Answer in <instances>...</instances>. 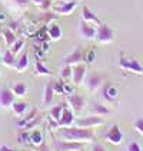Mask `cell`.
Here are the masks:
<instances>
[{"label":"cell","mask_w":143,"mask_h":151,"mask_svg":"<svg viewBox=\"0 0 143 151\" xmlns=\"http://www.w3.org/2000/svg\"><path fill=\"white\" fill-rule=\"evenodd\" d=\"M57 148L63 151H80L83 148V144L79 141H60L57 142Z\"/></svg>","instance_id":"8fae6325"},{"label":"cell","mask_w":143,"mask_h":151,"mask_svg":"<svg viewBox=\"0 0 143 151\" xmlns=\"http://www.w3.org/2000/svg\"><path fill=\"white\" fill-rule=\"evenodd\" d=\"M86 78V66L83 63H77V65H73L72 66V79L74 85H79L82 83Z\"/></svg>","instance_id":"ba28073f"},{"label":"cell","mask_w":143,"mask_h":151,"mask_svg":"<svg viewBox=\"0 0 143 151\" xmlns=\"http://www.w3.org/2000/svg\"><path fill=\"white\" fill-rule=\"evenodd\" d=\"M14 3H17L19 6H26V4H29V1H32V0H13Z\"/></svg>","instance_id":"b9f144b4"},{"label":"cell","mask_w":143,"mask_h":151,"mask_svg":"<svg viewBox=\"0 0 143 151\" xmlns=\"http://www.w3.org/2000/svg\"><path fill=\"white\" fill-rule=\"evenodd\" d=\"M76 7V1L72 0V1H64L62 4H57V6H53V12L57 13V14H70Z\"/></svg>","instance_id":"30bf717a"},{"label":"cell","mask_w":143,"mask_h":151,"mask_svg":"<svg viewBox=\"0 0 143 151\" xmlns=\"http://www.w3.org/2000/svg\"><path fill=\"white\" fill-rule=\"evenodd\" d=\"M53 96H55V91H53V82L50 81L46 83L45 86V92H43V104L45 105H50L53 101Z\"/></svg>","instance_id":"2e32d148"},{"label":"cell","mask_w":143,"mask_h":151,"mask_svg":"<svg viewBox=\"0 0 143 151\" xmlns=\"http://www.w3.org/2000/svg\"><path fill=\"white\" fill-rule=\"evenodd\" d=\"M63 109H64V105H63V104H59V105H56V106H53V108L50 109V118L59 122V119H60V116H62Z\"/></svg>","instance_id":"603a6c76"},{"label":"cell","mask_w":143,"mask_h":151,"mask_svg":"<svg viewBox=\"0 0 143 151\" xmlns=\"http://www.w3.org/2000/svg\"><path fill=\"white\" fill-rule=\"evenodd\" d=\"M35 72H36V75H50V69H49L47 66L40 60V59H37L36 60V63H35Z\"/></svg>","instance_id":"7402d4cb"},{"label":"cell","mask_w":143,"mask_h":151,"mask_svg":"<svg viewBox=\"0 0 143 151\" xmlns=\"http://www.w3.org/2000/svg\"><path fill=\"white\" fill-rule=\"evenodd\" d=\"M36 39H39L42 43L43 42H46L49 39V35H47V27H42L37 33H36Z\"/></svg>","instance_id":"1f68e13d"},{"label":"cell","mask_w":143,"mask_h":151,"mask_svg":"<svg viewBox=\"0 0 143 151\" xmlns=\"http://www.w3.org/2000/svg\"><path fill=\"white\" fill-rule=\"evenodd\" d=\"M36 115H37V109H36V108H33V111H32L29 115L24 116L22 121H19V122H17V127H19V128H23V129H24V127H26V125H27V124H29V122H30V121H32V119H33Z\"/></svg>","instance_id":"4316f807"},{"label":"cell","mask_w":143,"mask_h":151,"mask_svg":"<svg viewBox=\"0 0 143 151\" xmlns=\"http://www.w3.org/2000/svg\"><path fill=\"white\" fill-rule=\"evenodd\" d=\"M79 30H80V35L83 36L84 39H95L96 37V29L84 20H82L79 23Z\"/></svg>","instance_id":"9c48e42d"},{"label":"cell","mask_w":143,"mask_h":151,"mask_svg":"<svg viewBox=\"0 0 143 151\" xmlns=\"http://www.w3.org/2000/svg\"><path fill=\"white\" fill-rule=\"evenodd\" d=\"M82 17H83L84 22H87V23H90V22H92V23H96L97 26L102 23V22L97 19V16H96L95 13L92 12L89 7H86V6H84L83 9H82Z\"/></svg>","instance_id":"9a60e30c"},{"label":"cell","mask_w":143,"mask_h":151,"mask_svg":"<svg viewBox=\"0 0 143 151\" xmlns=\"http://www.w3.org/2000/svg\"><path fill=\"white\" fill-rule=\"evenodd\" d=\"M113 37H115V32H113V29L106 23H100L97 26V29H96V40L99 42V43H110L112 40H113Z\"/></svg>","instance_id":"7a4b0ae2"},{"label":"cell","mask_w":143,"mask_h":151,"mask_svg":"<svg viewBox=\"0 0 143 151\" xmlns=\"http://www.w3.org/2000/svg\"><path fill=\"white\" fill-rule=\"evenodd\" d=\"M12 92L14 96H24L26 92H27V88L22 82H14L12 85Z\"/></svg>","instance_id":"ffe728a7"},{"label":"cell","mask_w":143,"mask_h":151,"mask_svg":"<svg viewBox=\"0 0 143 151\" xmlns=\"http://www.w3.org/2000/svg\"><path fill=\"white\" fill-rule=\"evenodd\" d=\"M83 59H84V56H83V53H82V50H80V47H76L69 56H66L64 63H66V65H77V63H80Z\"/></svg>","instance_id":"4fadbf2b"},{"label":"cell","mask_w":143,"mask_h":151,"mask_svg":"<svg viewBox=\"0 0 143 151\" xmlns=\"http://www.w3.org/2000/svg\"><path fill=\"white\" fill-rule=\"evenodd\" d=\"M126 151H142V148H140L137 141H130L126 147Z\"/></svg>","instance_id":"e575fe53"},{"label":"cell","mask_w":143,"mask_h":151,"mask_svg":"<svg viewBox=\"0 0 143 151\" xmlns=\"http://www.w3.org/2000/svg\"><path fill=\"white\" fill-rule=\"evenodd\" d=\"M3 62L7 65V66H16V58H14V53L12 50H6L4 55H3Z\"/></svg>","instance_id":"d4e9b609"},{"label":"cell","mask_w":143,"mask_h":151,"mask_svg":"<svg viewBox=\"0 0 143 151\" xmlns=\"http://www.w3.org/2000/svg\"><path fill=\"white\" fill-rule=\"evenodd\" d=\"M27 66H29V56H27V53L24 52L23 55L20 56V59L16 62V70L17 72H23V70L27 69Z\"/></svg>","instance_id":"44dd1931"},{"label":"cell","mask_w":143,"mask_h":151,"mask_svg":"<svg viewBox=\"0 0 143 151\" xmlns=\"http://www.w3.org/2000/svg\"><path fill=\"white\" fill-rule=\"evenodd\" d=\"M0 151H16L14 148H10V147H7V145H1L0 147Z\"/></svg>","instance_id":"7bdbcfd3"},{"label":"cell","mask_w":143,"mask_h":151,"mask_svg":"<svg viewBox=\"0 0 143 151\" xmlns=\"http://www.w3.org/2000/svg\"><path fill=\"white\" fill-rule=\"evenodd\" d=\"M63 91H64V93L70 95V93H73V86L69 83H63Z\"/></svg>","instance_id":"60d3db41"},{"label":"cell","mask_w":143,"mask_h":151,"mask_svg":"<svg viewBox=\"0 0 143 151\" xmlns=\"http://www.w3.org/2000/svg\"><path fill=\"white\" fill-rule=\"evenodd\" d=\"M45 53H46V52H45V50H43L42 47L35 46V55H36V59H40V60H42V59L45 58Z\"/></svg>","instance_id":"74e56055"},{"label":"cell","mask_w":143,"mask_h":151,"mask_svg":"<svg viewBox=\"0 0 143 151\" xmlns=\"http://www.w3.org/2000/svg\"><path fill=\"white\" fill-rule=\"evenodd\" d=\"M73 122H74L73 112L64 106V109H63V112H62V116H60V119H59V128L60 127H72Z\"/></svg>","instance_id":"7c38bea8"},{"label":"cell","mask_w":143,"mask_h":151,"mask_svg":"<svg viewBox=\"0 0 143 151\" xmlns=\"http://www.w3.org/2000/svg\"><path fill=\"white\" fill-rule=\"evenodd\" d=\"M29 139H30V144H33V145H36V147H40V145H43L45 137H43L42 131L35 129L32 134H29Z\"/></svg>","instance_id":"ac0fdd59"},{"label":"cell","mask_w":143,"mask_h":151,"mask_svg":"<svg viewBox=\"0 0 143 151\" xmlns=\"http://www.w3.org/2000/svg\"><path fill=\"white\" fill-rule=\"evenodd\" d=\"M23 151H26V150H23Z\"/></svg>","instance_id":"c3c4849f"},{"label":"cell","mask_w":143,"mask_h":151,"mask_svg":"<svg viewBox=\"0 0 143 151\" xmlns=\"http://www.w3.org/2000/svg\"><path fill=\"white\" fill-rule=\"evenodd\" d=\"M0 75H1V69H0Z\"/></svg>","instance_id":"bcb514c9"},{"label":"cell","mask_w":143,"mask_h":151,"mask_svg":"<svg viewBox=\"0 0 143 151\" xmlns=\"http://www.w3.org/2000/svg\"><path fill=\"white\" fill-rule=\"evenodd\" d=\"M119 66L122 69L132 72V73H136V75H143V66L142 63L136 59H126L123 56H120L119 60Z\"/></svg>","instance_id":"3957f363"},{"label":"cell","mask_w":143,"mask_h":151,"mask_svg":"<svg viewBox=\"0 0 143 151\" xmlns=\"http://www.w3.org/2000/svg\"><path fill=\"white\" fill-rule=\"evenodd\" d=\"M59 135L64 141H93L95 134L90 131V128H82V127H60Z\"/></svg>","instance_id":"6da1fadb"},{"label":"cell","mask_w":143,"mask_h":151,"mask_svg":"<svg viewBox=\"0 0 143 151\" xmlns=\"http://www.w3.org/2000/svg\"><path fill=\"white\" fill-rule=\"evenodd\" d=\"M60 78L64 79V81L70 79L72 78V65H64V66L62 68V70H60Z\"/></svg>","instance_id":"f1b7e54d"},{"label":"cell","mask_w":143,"mask_h":151,"mask_svg":"<svg viewBox=\"0 0 143 151\" xmlns=\"http://www.w3.org/2000/svg\"><path fill=\"white\" fill-rule=\"evenodd\" d=\"M53 91H55V93L63 95L64 93V91H63V83L62 82H53Z\"/></svg>","instance_id":"8d00e7d4"},{"label":"cell","mask_w":143,"mask_h":151,"mask_svg":"<svg viewBox=\"0 0 143 151\" xmlns=\"http://www.w3.org/2000/svg\"><path fill=\"white\" fill-rule=\"evenodd\" d=\"M105 124L103 116L93 115V116H86V118H79L76 121V127L82 128H92V127H100Z\"/></svg>","instance_id":"277c9868"},{"label":"cell","mask_w":143,"mask_h":151,"mask_svg":"<svg viewBox=\"0 0 143 151\" xmlns=\"http://www.w3.org/2000/svg\"><path fill=\"white\" fill-rule=\"evenodd\" d=\"M23 46H24V39H19V40L16 39V42H14L12 46H10V50H12L13 53L16 55V53H19V52L23 49Z\"/></svg>","instance_id":"4dcf8cb0"},{"label":"cell","mask_w":143,"mask_h":151,"mask_svg":"<svg viewBox=\"0 0 143 151\" xmlns=\"http://www.w3.org/2000/svg\"><path fill=\"white\" fill-rule=\"evenodd\" d=\"M50 6H52V0H45V1H43V3L39 6V9L46 12V10H49V9H50Z\"/></svg>","instance_id":"f35d334b"},{"label":"cell","mask_w":143,"mask_h":151,"mask_svg":"<svg viewBox=\"0 0 143 151\" xmlns=\"http://www.w3.org/2000/svg\"><path fill=\"white\" fill-rule=\"evenodd\" d=\"M103 95H105V98H106V99L113 101L115 98H118V95H119V89H118V86H115V85H107L106 88H105V91H103Z\"/></svg>","instance_id":"d6986e66"},{"label":"cell","mask_w":143,"mask_h":151,"mask_svg":"<svg viewBox=\"0 0 143 151\" xmlns=\"http://www.w3.org/2000/svg\"><path fill=\"white\" fill-rule=\"evenodd\" d=\"M32 1H33V3H35L36 6H40V4H42V3H43V1H45V0H32Z\"/></svg>","instance_id":"f6af8a7d"},{"label":"cell","mask_w":143,"mask_h":151,"mask_svg":"<svg viewBox=\"0 0 143 151\" xmlns=\"http://www.w3.org/2000/svg\"><path fill=\"white\" fill-rule=\"evenodd\" d=\"M6 19H7V16H6L4 13L0 12V23H4V22H6Z\"/></svg>","instance_id":"ee69618b"},{"label":"cell","mask_w":143,"mask_h":151,"mask_svg":"<svg viewBox=\"0 0 143 151\" xmlns=\"http://www.w3.org/2000/svg\"><path fill=\"white\" fill-rule=\"evenodd\" d=\"M92 151H107L102 144H99V142H96V144H93L92 145Z\"/></svg>","instance_id":"ab89813d"},{"label":"cell","mask_w":143,"mask_h":151,"mask_svg":"<svg viewBox=\"0 0 143 151\" xmlns=\"http://www.w3.org/2000/svg\"><path fill=\"white\" fill-rule=\"evenodd\" d=\"M86 82V86H87V89L90 91V92H96L100 86H102V83H103V75H100V73H90V75H87V78L84 79Z\"/></svg>","instance_id":"52a82bcc"},{"label":"cell","mask_w":143,"mask_h":151,"mask_svg":"<svg viewBox=\"0 0 143 151\" xmlns=\"http://www.w3.org/2000/svg\"><path fill=\"white\" fill-rule=\"evenodd\" d=\"M84 60H86L87 65H93V63H95V60H96V50L95 49H89V50L86 52Z\"/></svg>","instance_id":"f546056e"},{"label":"cell","mask_w":143,"mask_h":151,"mask_svg":"<svg viewBox=\"0 0 143 151\" xmlns=\"http://www.w3.org/2000/svg\"><path fill=\"white\" fill-rule=\"evenodd\" d=\"M3 36L6 39V45L7 46H12L13 43L16 42V35H14V32H13L12 29H4L3 30Z\"/></svg>","instance_id":"484cf974"},{"label":"cell","mask_w":143,"mask_h":151,"mask_svg":"<svg viewBox=\"0 0 143 151\" xmlns=\"http://www.w3.org/2000/svg\"><path fill=\"white\" fill-rule=\"evenodd\" d=\"M17 141H19L22 145L29 144V142H30V139H29V132H20V134L17 135Z\"/></svg>","instance_id":"836d02e7"},{"label":"cell","mask_w":143,"mask_h":151,"mask_svg":"<svg viewBox=\"0 0 143 151\" xmlns=\"http://www.w3.org/2000/svg\"><path fill=\"white\" fill-rule=\"evenodd\" d=\"M13 102H14V95H13L12 89H1L0 91V105L7 108V106H12Z\"/></svg>","instance_id":"5bb4252c"},{"label":"cell","mask_w":143,"mask_h":151,"mask_svg":"<svg viewBox=\"0 0 143 151\" xmlns=\"http://www.w3.org/2000/svg\"><path fill=\"white\" fill-rule=\"evenodd\" d=\"M47 35H49V39L50 40H59L62 37V27L59 24H50L47 27Z\"/></svg>","instance_id":"e0dca14e"},{"label":"cell","mask_w":143,"mask_h":151,"mask_svg":"<svg viewBox=\"0 0 143 151\" xmlns=\"http://www.w3.org/2000/svg\"><path fill=\"white\" fill-rule=\"evenodd\" d=\"M40 121H42V115H36L35 118H33V119H32V121H30V122H29L26 127H24V129H30V128L36 127V125H37Z\"/></svg>","instance_id":"d590c367"},{"label":"cell","mask_w":143,"mask_h":151,"mask_svg":"<svg viewBox=\"0 0 143 151\" xmlns=\"http://www.w3.org/2000/svg\"><path fill=\"white\" fill-rule=\"evenodd\" d=\"M93 111H95L96 115H99V116H105V115H109V114H110V109L102 104H96L95 106H93Z\"/></svg>","instance_id":"83f0119b"},{"label":"cell","mask_w":143,"mask_h":151,"mask_svg":"<svg viewBox=\"0 0 143 151\" xmlns=\"http://www.w3.org/2000/svg\"><path fill=\"white\" fill-rule=\"evenodd\" d=\"M59 151H63V150H59Z\"/></svg>","instance_id":"7dc6e473"},{"label":"cell","mask_w":143,"mask_h":151,"mask_svg":"<svg viewBox=\"0 0 143 151\" xmlns=\"http://www.w3.org/2000/svg\"><path fill=\"white\" fill-rule=\"evenodd\" d=\"M105 139L109 141L110 144H113V145H119L120 142L123 141V134H122V131H120L118 124H113L112 127L109 128V131L105 135Z\"/></svg>","instance_id":"5b68a950"},{"label":"cell","mask_w":143,"mask_h":151,"mask_svg":"<svg viewBox=\"0 0 143 151\" xmlns=\"http://www.w3.org/2000/svg\"><path fill=\"white\" fill-rule=\"evenodd\" d=\"M27 108H29V106H27L26 102H13L12 104V109L16 115H22V114H24V112L27 111Z\"/></svg>","instance_id":"cb8c5ba5"},{"label":"cell","mask_w":143,"mask_h":151,"mask_svg":"<svg viewBox=\"0 0 143 151\" xmlns=\"http://www.w3.org/2000/svg\"><path fill=\"white\" fill-rule=\"evenodd\" d=\"M133 127L140 135H143V118H136L133 122Z\"/></svg>","instance_id":"d6a6232c"},{"label":"cell","mask_w":143,"mask_h":151,"mask_svg":"<svg viewBox=\"0 0 143 151\" xmlns=\"http://www.w3.org/2000/svg\"><path fill=\"white\" fill-rule=\"evenodd\" d=\"M66 102H67V105L70 106L73 111H76V112H80V111H83V109H84V105H86V101H84L83 96H80V95H76V93H70V95H67V98H66Z\"/></svg>","instance_id":"8992f818"}]
</instances>
